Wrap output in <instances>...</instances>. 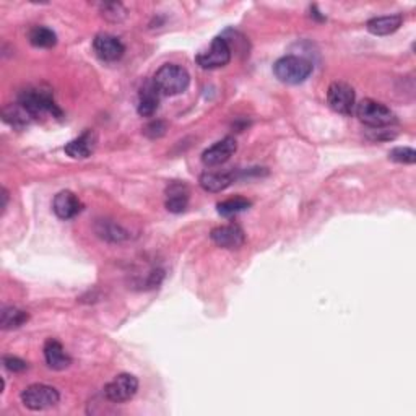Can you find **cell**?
I'll return each mask as SVG.
<instances>
[{
	"label": "cell",
	"mask_w": 416,
	"mask_h": 416,
	"mask_svg": "<svg viewBox=\"0 0 416 416\" xmlns=\"http://www.w3.org/2000/svg\"><path fill=\"white\" fill-rule=\"evenodd\" d=\"M153 83H155L159 95L178 96L189 88L191 75L184 67L178 64H164L158 68Z\"/></svg>",
	"instance_id": "6da1fadb"
},
{
	"label": "cell",
	"mask_w": 416,
	"mask_h": 416,
	"mask_svg": "<svg viewBox=\"0 0 416 416\" xmlns=\"http://www.w3.org/2000/svg\"><path fill=\"white\" fill-rule=\"evenodd\" d=\"M18 105L25 107L26 112L33 119H39L44 116L60 117L62 112L53 100V95L49 91H43L38 88L23 90L18 96Z\"/></svg>",
	"instance_id": "7a4b0ae2"
},
{
	"label": "cell",
	"mask_w": 416,
	"mask_h": 416,
	"mask_svg": "<svg viewBox=\"0 0 416 416\" xmlns=\"http://www.w3.org/2000/svg\"><path fill=\"white\" fill-rule=\"evenodd\" d=\"M273 73L282 83L299 85L311 77L312 64L304 57L284 55L275 62Z\"/></svg>",
	"instance_id": "3957f363"
},
{
	"label": "cell",
	"mask_w": 416,
	"mask_h": 416,
	"mask_svg": "<svg viewBox=\"0 0 416 416\" xmlns=\"http://www.w3.org/2000/svg\"><path fill=\"white\" fill-rule=\"evenodd\" d=\"M356 116L360 117L363 124L373 129H383L397 121L395 114L392 112L390 107L374 100H363L356 107Z\"/></svg>",
	"instance_id": "277c9868"
},
{
	"label": "cell",
	"mask_w": 416,
	"mask_h": 416,
	"mask_svg": "<svg viewBox=\"0 0 416 416\" xmlns=\"http://www.w3.org/2000/svg\"><path fill=\"white\" fill-rule=\"evenodd\" d=\"M59 392L53 385L33 384L21 392V403L33 412H43V410L53 408L59 403Z\"/></svg>",
	"instance_id": "5b68a950"
},
{
	"label": "cell",
	"mask_w": 416,
	"mask_h": 416,
	"mask_svg": "<svg viewBox=\"0 0 416 416\" xmlns=\"http://www.w3.org/2000/svg\"><path fill=\"white\" fill-rule=\"evenodd\" d=\"M231 54L233 50L228 39L225 36H218L213 39L207 50H203V53L197 55L196 60L205 70H213V68H220L230 64Z\"/></svg>",
	"instance_id": "8992f818"
},
{
	"label": "cell",
	"mask_w": 416,
	"mask_h": 416,
	"mask_svg": "<svg viewBox=\"0 0 416 416\" xmlns=\"http://www.w3.org/2000/svg\"><path fill=\"white\" fill-rule=\"evenodd\" d=\"M139 390V379L132 374H119L105 387V397L112 403H124L134 398Z\"/></svg>",
	"instance_id": "52a82bcc"
},
{
	"label": "cell",
	"mask_w": 416,
	"mask_h": 416,
	"mask_svg": "<svg viewBox=\"0 0 416 416\" xmlns=\"http://www.w3.org/2000/svg\"><path fill=\"white\" fill-rule=\"evenodd\" d=\"M355 90H353L348 83L335 82L329 87L327 91V101L329 106L332 107L335 112L341 114V116H350L355 110Z\"/></svg>",
	"instance_id": "ba28073f"
},
{
	"label": "cell",
	"mask_w": 416,
	"mask_h": 416,
	"mask_svg": "<svg viewBox=\"0 0 416 416\" xmlns=\"http://www.w3.org/2000/svg\"><path fill=\"white\" fill-rule=\"evenodd\" d=\"M93 49L96 55L105 62H116L121 59L125 53V48L121 39L107 33L96 34V38L93 39Z\"/></svg>",
	"instance_id": "9c48e42d"
},
{
	"label": "cell",
	"mask_w": 416,
	"mask_h": 416,
	"mask_svg": "<svg viewBox=\"0 0 416 416\" xmlns=\"http://www.w3.org/2000/svg\"><path fill=\"white\" fill-rule=\"evenodd\" d=\"M238 150V144L233 137H226V139L216 142L215 145L207 148L202 153V163L205 166L213 168L220 166V164H225L228 159L235 155Z\"/></svg>",
	"instance_id": "30bf717a"
},
{
	"label": "cell",
	"mask_w": 416,
	"mask_h": 416,
	"mask_svg": "<svg viewBox=\"0 0 416 416\" xmlns=\"http://www.w3.org/2000/svg\"><path fill=\"white\" fill-rule=\"evenodd\" d=\"M210 238L218 247L223 249H239L246 241L244 231L238 225H223L212 230Z\"/></svg>",
	"instance_id": "8fae6325"
},
{
	"label": "cell",
	"mask_w": 416,
	"mask_h": 416,
	"mask_svg": "<svg viewBox=\"0 0 416 416\" xmlns=\"http://www.w3.org/2000/svg\"><path fill=\"white\" fill-rule=\"evenodd\" d=\"M83 205L75 193L70 191H62L57 193L53 201L54 213L59 216L60 220H72L82 212Z\"/></svg>",
	"instance_id": "7c38bea8"
},
{
	"label": "cell",
	"mask_w": 416,
	"mask_h": 416,
	"mask_svg": "<svg viewBox=\"0 0 416 416\" xmlns=\"http://www.w3.org/2000/svg\"><path fill=\"white\" fill-rule=\"evenodd\" d=\"M44 360L46 364L54 371H64L72 364V358L68 356L64 346H62L60 341L50 338L46 341L44 345Z\"/></svg>",
	"instance_id": "4fadbf2b"
},
{
	"label": "cell",
	"mask_w": 416,
	"mask_h": 416,
	"mask_svg": "<svg viewBox=\"0 0 416 416\" xmlns=\"http://www.w3.org/2000/svg\"><path fill=\"white\" fill-rule=\"evenodd\" d=\"M95 146H96V134L93 132V130H87V132H83L82 135L77 137V139L68 142L64 150L70 158L85 159L93 153Z\"/></svg>",
	"instance_id": "5bb4252c"
},
{
	"label": "cell",
	"mask_w": 416,
	"mask_h": 416,
	"mask_svg": "<svg viewBox=\"0 0 416 416\" xmlns=\"http://www.w3.org/2000/svg\"><path fill=\"white\" fill-rule=\"evenodd\" d=\"M159 96L161 95H159V91L156 90L155 83L146 82L144 87L140 88L137 112H139L142 117H151L159 107Z\"/></svg>",
	"instance_id": "9a60e30c"
},
{
	"label": "cell",
	"mask_w": 416,
	"mask_h": 416,
	"mask_svg": "<svg viewBox=\"0 0 416 416\" xmlns=\"http://www.w3.org/2000/svg\"><path fill=\"white\" fill-rule=\"evenodd\" d=\"M403 16L402 15H387V16H375L366 23L368 31L374 36H387V34L395 33L402 26Z\"/></svg>",
	"instance_id": "2e32d148"
},
{
	"label": "cell",
	"mask_w": 416,
	"mask_h": 416,
	"mask_svg": "<svg viewBox=\"0 0 416 416\" xmlns=\"http://www.w3.org/2000/svg\"><path fill=\"white\" fill-rule=\"evenodd\" d=\"M236 176L233 173H218V171H207L201 176V187L207 192H221L235 182Z\"/></svg>",
	"instance_id": "e0dca14e"
},
{
	"label": "cell",
	"mask_w": 416,
	"mask_h": 416,
	"mask_svg": "<svg viewBox=\"0 0 416 416\" xmlns=\"http://www.w3.org/2000/svg\"><path fill=\"white\" fill-rule=\"evenodd\" d=\"M166 208L171 213H182L189 203V191L184 184H171L166 191Z\"/></svg>",
	"instance_id": "ac0fdd59"
},
{
	"label": "cell",
	"mask_w": 416,
	"mask_h": 416,
	"mask_svg": "<svg viewBox=\"0 0 416 416\" xmlns=\"http://www.w3.org/2000/svg\"><path fill=\"white\" fill-rule=\"evenodd\" d=\"M28 316L26 311L18 309V307L15 306H9V307H4L2 309V314H0V327L4 330H11V329H18L21 326H25L28 322Z\"/></svg>",
	"instance_id": "d6986e66"
},
{
	"label": "cell",
	"mask_w": 416,
	"mask_h": 416,
	"mask_svg": "<svg viewBox=\"0 0 416 416\" xmlns=\"http://www.w3.org/2000/svg\"><path fill=\"white\" fill-rule=\"evenodd\" d=\"M95 230L96 235L110 242H121L124 239H127V231H125L122 226H119L117 223H114V221L110 220H100L98 223H96Z\"/></svg>",
	"instance_id": "ffe728a7"
},
{
	"label": "cell",
	"mask_w": 416,
	"mask_h": 416,
	"mask_svg": "<svg viewBox=\"0 0 416 416\" xmlns=\"http://www.w3.org/2000/svg\"><path fill=\"white\" fill-rule=\"evenodd\" d=\"M30 43L34 48L41 49L54 48L57 43V34L48 26H34L30 31Z\"/></svg>",
	"instance_id": "44dd1931"
},
{
	"label": "cell",
	"mask_w": 416,
	"mask_h": 416,
	"mask_svg": "<svg viewBox=\"0 0 416 416\" xmlns=\"http://www.w3.org/2000/svg\"><path fill=\"white\" fill-rule=\"evenodd\" d=\"M4 121L9 122L10 125H14V127H25V125L30 124L33 121V117L30 116V114L26 112L25 107H23L21 105H10L4 110Z\"/></svg>",
	"instance_id": "7402d4cb"
},
{
	"label": "cell",
	"mask_w": 416,
	"mask_h": 416,
	"mask_svg": "<svg viewBox=\"0 0 416 416\" xmlns=\"http://www.w3.org/2000/svg\"><path fill=\"white\" fill-rule=\"evenodd\" d=\"M250 205H252L250 201H247V198H244V197L228 198V201L218 203V213L221 216H233L241 212H246Z\"/></svg>",
	"instance_id": "603a6c76"
},
{
	"label": "cell",
	"mask_w": 416,
	"mask_h": 416,
	"mask_svg": "<svg viewBox=\"0 0 416 416\" xmlns=\"http://www.w3.org/2000/svg\"><path fill=\"white\" fill-rule=\"evenodd\" d=\"M389 158L392 161L403 163V164H413L416 161V153L413 148L410 146H397L389 153Z\"/></svg>",
	"instance_id": "cb8c5ba5"
},
{
	"label": "cell",
	"mask_w": 416,
	"mask_h": 416,
	"mask_svg": "<svg viewBox=\"0 0 416 416\" xmlns=\"http://www.w3.org/2000/svg\"><path fill=\"white\" fill-rule=\"evenodd\" d=\"M127 11L121 4H106L102 5V16L110 21H121L125 18Z\"/></svg>",
	"instance_id": "d4e9b609"
},
{
	"label": "cell",
	"mask_w": 416,
	"mask_h": 416,
	"mask_svg": "<svg viewBox=\"0 0 416 416\" xmlns=\"http://www.w3.org/2000/svg\"><path fill=\"white\" fill-rule=\"evenodd\" d=\"M144 134L150 139H159V137L166 134V124L163 121H153L144 129Z\"/></svg>",
	"instance_id": "484cf974"
},
{
	"label": "cell",
	"mask_w": 416,
	"mask_h": 416,
	"mask_svg": "<svg viewBox=\"0 0 416 416\" xmlns=\"http://www.w3.org/2000/svg\"><path fill=\"white\" fill-rule=\"evenodd\" d=\"M4 366L11 373H21V371H25V369H28V363L20 360V358H16V356H4Z\"/></svg>",
	"instance_id": "4316f807"
},
{
	"label": "cell",
	"mask_w": 416,
	"mask_h": 416,
	"mask_svg": "<svg viewBox=\"0 0 416 416\" xmlns=\"http://www.w3.org/2000/svg\"><path fill=\"white\" fill-rule=\"evenodd\" d=\"M2 198H4L2 210L5 212V208H7V202H9V192H7V189H2Z\"/></svg>",
	"instance_id": "83f0119b"
}]
</instances>
